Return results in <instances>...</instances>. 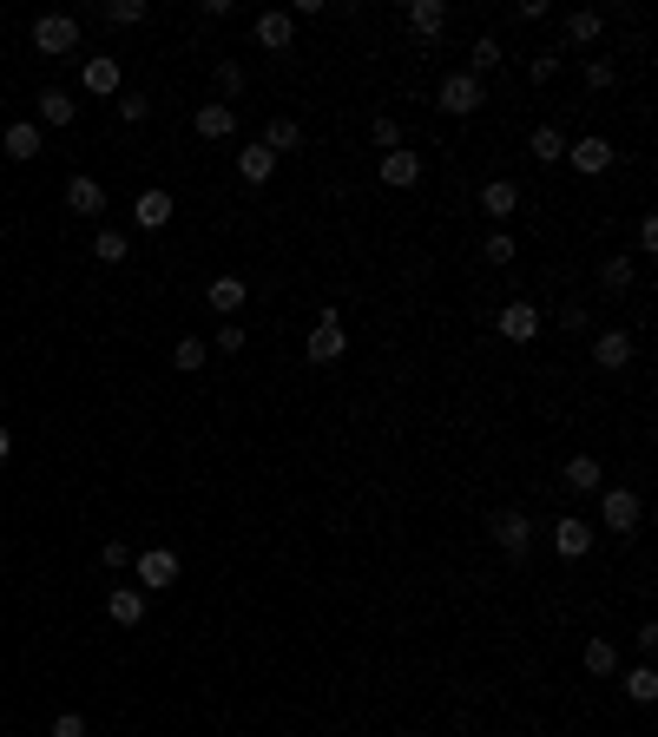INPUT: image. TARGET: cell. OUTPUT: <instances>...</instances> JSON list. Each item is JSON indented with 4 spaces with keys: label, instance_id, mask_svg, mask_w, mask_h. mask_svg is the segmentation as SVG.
Listing matches in <instances>:
<instances>
[{
    "label": "cell",
    "instance_id": "6da1fadb",
    "mask_svg": "<svg viewBox=\"0 0 658 737\" xmlns=\"http://www.w3.org/2000/svg\"><path fill=\"white\" fill-rule=\"evenodd\" d=\"M599 520H606V534L632 540V534H639V520H645V501L632 494V487H606V494H599Z\"/></svg>",
    "mask_w": 658,
    "mask_h": 737
},
{
    "label": "cell",
    "instance_id": "7a4b0ae2",
    "mask_svg": "<svg viewBox=\"0 0 658 737\" xmlns=\"http://www.w3.org/2000/svg\"><path fill=\"white\" fill-rule=\"evenodd\" d=\"M33 47L53 53V60H60V53H79V20L73 14H40L33 20Z\"/></svg>",
    "mask_w": 658,
    "mask_h": 737
},
{
    "label": "cell",
    "instance_id": "3957f363",
    "mask_svg": "<svg viewBox=\"0 0 658 737\" xmlns=\"http://www.w3.org/2000/svg\"><path fill=\"white\" fill-rule=\"evenodd\" d=\"M343 349H349L343 316H336V310H323V316H316V330H310V343H303V356H310V362H336Z\"/></svg>",
    "mask_w": 658,
    "mask_h": 737
},
{
    "label": "cell",
    "instance_id": "277c9868",
    "mask_svg": "<svg viewBox=\"0 0 658 737\" xmlns=\"http://www.w3.org/2000/svg\"><path fill=\"white\" fill-rule=\"evenodd\" d=\"M132 566H139V593H165V586H178V553L172 547H145Z\"/></svg>",
    "mask_w": 658,
    "mask_h": 737
},
{
    "label": "cell",
    "instance_id": "5b68a950",
    "mask_svg": "<svg viewBox=\"0 0 658 737\" xmlns=\"http://www.w3.org/2000/svg\"><path fill=\"white\" fill-rule=\"evenodd\" d=\"M487 106V86L474 73H448L441 79V112H461V119H468V112H481Z\"/></svg>",
    "mask_w": 658,
    "mask_h": 737
},
{
    "label": "cell",
    "instance_id": "8992f818",
    "mask_svg": "<svg viewBox=\"0 0 658 737\" xmlns=\"http://www.w3.org/2000/svg\"><path fill=\"white\" fill-rule=\"evenodd\" d=\"M487 527H494V547H501V553H514V560L533 547V520L520 514V507H501V514L487 520Z\"/></svg>",
    "mask_w": 658,
    "mask_h": 737
},
{
    "label": "cell",
    "instance_id": "52a82bcc",
    "mask_svg": "<svg viewBox=\"0 0 658 737\" xmlns=\"http://www.w3.org/2000/svg\"><path fill=\"white\" fill-rule=\"evenodd\" d=\"M553 553H560V560H586V553H593V520L560 514L553 520Z\"/></svg>",
    "mask_w": 658,
    "mask_h": 737
},
{
    "label": "cell",
    "instance_id": "ba28073f",
    "mask_svg": "<svg viewBox=\"0 0 658 737\" xmlns=\"http://www.w3.org/2000/svg\"><path fill=\"white\" fill-rule=\"evenodd\" d=\"M66 211L99 224V211H106V185H99V178H86V172H73V178H66Z\"/></svg>",
    "mask_w": 658,
    "mask_h": 737
},
{
    "label": "cell",
    "instance_id": "9c48e42d",
    "mask_svg": "<svg viewBox=\"0 0 658 737\" xmlns=\"http://www.w3.org/2000/svg\"><path fill=\"white\" fill-rule=\"evenodd\" d=\"M540 323H547V316H540V310H533V303H507V310L501 316H494V330H501L507 336V343H533V336H540Z\"/></svg>",
    "mask_w": 658,
    "mask_h": 737
},
{
    "label": "cell",
    "instance_id": "30bf717a",
    "mask_svg": "<svg viewBox=\"0 0 658 737\" xmlns=\"http://www.w3.org/2000/svg\"><path fill=\"white\" fill-rule=\"evenodd\" d=\"M560 165H573L580 178H599V172H612V145L606 139H573Z\"/></svg>",
    "mask_w": 658,
    "mask_h": 737
},
{
    "label": "cell",
    "instance_id": "8fae6325",
    "mask_svg": "<svg viewBox=\"0 0 658 737\" xmlns=\"http://www.w3.org/2000/svg\"><path fill=\"white\" fill-rule=\"evenodd\" d=\"M119 79H126V73H119V60H112V53H93V60L79 66V86H86L93 99H112V93H119Z\"/></svg>",
    "mask_w": 658,
    "mask_h": 737
},
{
    "label": "cell",
    "instance_id": "7c38bea8",
    "mask_svg": "<svg viewBox=\"0 0 658 737\" xmlns=\"http://www.w3.org/2000/svg\"><path fill=\"white\" fill-rule=\"evenodd\" d=\"M172 191H139V198H132V224H139V231H165V224H172Z\"/></svg>",
    "mask_w": 658,
    "mask_h": 737
},
{
    "label": "cell",
    "instance_id": "4fadbf2b",
    "mask_svg": "<svg viewBox=\"0 0 658 737\" xmlns=\"http://www.w3.org/2000/svg\"><path fill=\"white\" fill-rule=\"evenodd\" d=\"M481 211L494 224H507L520 211V185H514V178H487V185H481Z\"/></svg>",
    "mask_w": 658,
    "mask_h": 737
},
{
    "label": "cell",
    "instance_id": "5bb4252c",
    "mask_svg": "<svg viewBox=\"0 0 658 737\" xmlns=\"http://www.w3.org/2000/svg\"><path fill=\"white\" fill-rule=\"evenodd\" d=\"M251 40H257L264 53H283L290 40H297V20H290V14H257V20H251Z\"/></svg>",
    "mask_w": 658,
    "mask_h": 737
},
{
    "label": "cell",
    "instance_id": "9a60e30c",
    "mask_svg": "<svg viewBox=\"0 0 658 737\" xmlns=\"http://www.w3.org/2000/svg\"><path fill=\"white\" fill-rule=\"evenodd\" d=\"M382 185H395V191L422 185V158L408 152V145H395V152H382Z\"/></svg>",
    "mask_w": 658,
    "mask_h": 737
},
{
    "label": "cell",
    "instance_id": "2e32d148",
    "mask_svg": "<svg viewBox=\"0 0 658 737\" xmlns=\"http://www.w3.org/2000/svg\"><path fill=\"white\" fill-rule=\"evenodd\" d=\"M593 362H599V369H626V362H632V336L626 330H599L593 336Z\"/></svg>",
    "mask_w": 658,
    "mask_h": 737
},
{
    "label": "cell",
    "instance_id": "e0dca14e",
    "mask_svg": "<svg viewBox=\"0 0 658 737\" xmlns=\"http://www.w3.org/2000/svg\"><path fill=\"white\" fill-rule=\"evenodd\" d=\"M270 172H277V152H270V145H244V152H237V178H244V185H264Z\"/></svg>",
    "mask_w": 658,
    "mask_h": 737
},
{
    "label": "cell",
    "instance_id": "ac0fdd59",
    "mask_svg": "<svg viewBox=\"0 0 658 737\" xmlns=\"http://www.w3.org/2000/svg\"><path fill=\"white\" fill-rule=\"evenodd\" d=\"M599 33H606V14H599V7H580V14H566V47H593Z\"/></svg>",
    "mask_w": 658,
    "mask_h": 737
},
{
    "label": "cell",
    "instance_id": "d6986e66",
    "mask_svg": "<svg viewBox=\"0 0 658 737\" xmlns=\"http://www.w3.org/2000/svg\"><path fill=\"white\" fill-rule=\"evenodd\" d=\"M73 119H79L73 93H60V86H47V93H40V119H33V126H73Z\"/></svg>",
    "mask_w": 658,
    "mask_h": 737
},
{
    "label": "cell",
    "instance_id": "ffe728a7",
    "mask_svg": "<svg viewBox=\"0 0 658 737\" xmlns=\"http://www.w3.org/2000/svg\"><path fill=\"white\" fill-rule=\"evenodd\" d=\"M244 297H251V290H244V277H218L211 290H204V303H211L218 316H237V310H244Z\"/></svg>",
    "mask_w": 658,
    "mask_h": 737
},
{
    "label": "cell",
    "instance_id": "44dd1931",
    "mask_svg": "<svg viewBox=\"0 0 658 737\" xmlns=\"http://www.w3.org/2000/svg\"><path fill=\"white\" fill-rule=\"evenodd\" d=\"M408 27L422 33V40H435V33L448 27V7H441V0H408Z\"/></svg>",
    "mask_w": 658,
    "mask_h": 737
},
{
    "label": "cell",
    "instance_id": "7402d4cb",
    "mask_svg": "<svg viewBox=\"0 0 658 737\" xmlns=\"http://www.w3.org/2000/svg\"><path fill=\"white\" fill-rule=\"evenodd\" d=\"M106 612H112V626H139V619H145V593H139V586H119V593L106 599Z\"/></svg>",
    "mask_w": 658,
    "mask_h": 737
},
{
    "label": "cell",
    "instance_id": "603a6c76",
    "mask_svg": "<svg viewBox=\"0 0 658 737\" xmlns=\"http://www.w3.org/2000/svg\"><path fill=\"white\" fill-rule=\"evenodd\" d=\"M599 481H606V468H599L593 455H573V461H566V487H573V494H599Z\"/></svg>",
    "mask_w": 658,
    "mask_h": 737
},
{
    "label": "cell",
    "instance_id": "cb8c5ba5",
    "mask_svg": "<svg viewBox=\"0 0 658 737\" xmlns=\"http://www.w3.org/2000/svg\"><path fill=\"white\" fill-rule=\"evenodd\" d=\"M0 152H7V158H40V126H33V119H20V126H7V139H0Z\"/></svg>",
    "mask_w": 658,
    "mask_h": 737
},
{
    "label": "cell",
    "instance_id": "d4e9b609",
    "mask_svg": "<svg viewBox=\"0 0 658 737\" xmlns=\"http://www.w3.org/2000/svg\"><path fill=\"white\" fill-rule=\"evenodd\" d=\"M527 152L540 158V165H560V158H566V132H560V126H533Z\"/></svg>",
    "mask_w": 658,
    "mask_h": 737
},
{
    "label": "cell",
    "instance_id": "484cf974",
    "mask_svg": "<svg viewBox=\"0 0 658 737\" xmlns=\"http://www.w3.org/2000/svg\"><path fill=\"white\" fill-rule=\"evenodd\" d=\"M231 132H237L231 106H198V139H231Z\"/></svg>",
    "mask_w": 658,
    "mask_h": 737
},
{
    "label": "cell",
    "instance_id": "4316f807",
    "mask_svg": "<svg viewBox=\"0 0 658 737\" xmlns=\"http://www.w3.org/2000/svg\"><path fill=\"white\" fill-rule=\"evenodd\" d=\"M626 698H632V705H652V698H658V672H652V659L626 672Z\"/></svg>",
    "mask_w": 658,
    "mask_h": 737
},
{
    "label": "cell",
    "instance_id": "83f0119b",
    "mask_svg": "<svg viewBox=\"0 0 658 737\" xmlns=\"http://www.w3.org/2000/svg\"><path fill=\"white\" fill-rule=\"evenodd\" d=\"M264 145H270V152H297V145H303V126H297V119H270V132H264Z\"/></svg>",
    "mask_w": 658,
    "mask_h": 737
},
{
    "label": "cell",
    "instance_id": "f1b7e54d",
    "mask_svg": "<svg viewBox=\"0 0 658 737\" xmlns=\"http://www.w3.org/2000/svg\"><path fill=\"white\" fill-rule=\"evenodd\" d=\"M586 672H593V678H612V672H619V645H612V639H593V645H586Z\"/></svg>",
    "mask_w": 658,
    "mask_h": 737
},
{
    "label": "cell",
    "instance_id": "f546056e",
    "mask_svg": "<svg viewBox=\"0 0 658 737\" xmlns=\"http://www.w3.org/2000/svg\"><path fill=\"white\" fill-rule=\"evenodd\" d=\"M126 251H132L126 231H93V257H99V264H126Z\"/></svg>",
    "mask_w": 658,
    "mask_h": 737
},
{
    "label": "cell",
    "instance_id": "4dcf8cb0",
    "mask_svg": "<svg viewBox=\"0 0 658 737\" xmlns=\"http://www.w3.org/2000/svg\"><path fill=\"white\" fill-rule=\"evenodd\" d=\"M501 60H507V53H501V40H494V33H481V40H474V66H468V73L481 79V73H494Z\"/></svg>",
    "mask_w": 658,
    "mask_h": 737
},
{
    "label": "cell",
    "instance_id": "1f68e13d",
    "mask_svg": "<svg viewBox=\"0 0 658 737\" xmlns=\"http://www.w3.org/2000/svg\"><path fill=\"white\" fill-rule=\"evenodd\" d=\"M204 356H211V349H204L198 336H185V343L172 349V362H178V369H191V376H198V369H204Z\"/></svg>",
    "mask_w": 658,
    "mask_h": 737
},
{
    "label": "cell",
    "instance_id": "d6a6232c",
    "mask_svg": "<svg viewBox=\"0 0 658 737\" xmlns=\"http://www.w3.org/2000/svg\"><path fill=\"white\" fill-rule=\"evenodd\" d=\"M106 20H112V27H139V20H145V0H112Z\"/></svg>",
    "mask_w": 658,
    "mask_h": 737
},
{
    "label": "cell",
    "instance_id": "836d02e7",
    "mask_svg": "<svg viewBox=\"0 0 658 737\" xmlns=\"http://www.w3.org/2000/svg\"><path fill=\"white\" fill-rule=\"evenodd\" d=\"M218 93H224V99L244 93V66H237V60H218Z\"/></svg>",
    "mask_w": 658,
    "mask_h": 737
},
{
    "label": "cell",
    "instance_id": "e575fe53",
    "mask_svg": "<svg viewBox=\"0 0 658 737\" xmlns=\"http://www.w3.org/2000/svg\"><path fill=\"white\" fill-rule=\"evenodd\" d=\"M481 257H487V264H514V237H507V231H494V237L481 244Z\"/></svg>",
    "mask_w": 658,
    "mask_h": 737
},
{
    "label": "cell",
    "instance_id": "d590c367",
    "mask_svg": "<svg viewBox=\"0 0 658 737\" xmlns=\"http://www.w3.org/2000/svg\"><path fill=\"white\" fill-rule=\"evenodd\" d=\"M599 283H606V290H632V264H626V257H612V264L599 270Z\"/></svg>",
    "mask_w": 658,
    "mask_h": 737
},
{
    "label": "cell",
    "instance_id": "8d00e7d4",
    "mask_svg": "<svg viewBox=\"0 0 658 737\" xmlns=\"http://www.w3.org/2000/svg\"><path fill=\"white\" fill-rule=\"evenodd\" d=\"M612 79H619V66H612V60H586V86H593V93H606Z\"/></svg>",
    "mask_w": 658,
    "mask_h": 737
},
{
    "label": "cell",
    "instance_id": "74e56055",
    "mask_svg": "<svg viewBox=\"0 0 658 737\" xmlns=\"http://www.w3.org/2000/svg\"><path fill=\"white\" fill-rule=\"evenodd\" d=\"M369 139H376V145H382V152H395V145H402V126H395L389 112H382L376 126H369Z\"/></svg>",
    "mask_w": 658,
    "mask_h": 737
},
{
    "label": "cell",
    "instance_id": "f35d334b",
    "mask_svg": "<svg viewBox=\"0 0 658 737\" xmlns=\"http://www.w3.org/2000/svg\"><path fill=\"white\" fill-rule=\"evenodd\" d=\"M533 86H547V79H560V53H533Z\"/></svg>",
    "mask_w": 658,
    "mask_h": 737
},
{
    "label": "cell",
    "instance_id": "ab89813d",
    "mask_svg": "<svg viewBox=\"0 0 658 737\" xmlns=\"http://www.w3.org/2000/svg\"><path fill=\"white\" fill-rule=\"evenodd\" d=\"M145 112H152V106H145V93H119V119H126V126H139Z\"/></svg>",
    "mask_w": 658,
    "mask_h": 737
},
{
    "label": "cell",
    "instance_id": "60d3db41",
    "mask_svg": "<svg viewBox=\"0 0 658 737\" xmlns=\"http://www.w3.org/2000/svg\"><path fill=\"white\" fill-rule=\"evenodd\" d=\"M47 737H86V718H79V711H60V718H53V731Z\"/></svg>",
    "mask_w": 658,
    "mask_h": 737
},
{
    "label": "cell",
    "instance_id": "b9f144b4",
    "mask_svg": "<svg viewBox=\"0 0 658 737\" xmlns=\"http://www.w3.org/2000/svg\"><path fill=\"white\" fill-rule=\"evenodd\" d=\"M218 349H224V356H237V349H244V323H224V330H218Z\"/></svg>",
    "mask_w": 658,
    "mask_h": 737
},
{
    "label": "cell",
    "instance_id": "7bdbcfd3",
    "mask_svg": "<svg viewBox=\"0 0 658 737\" xmlns=\"http://www.w3.org/2000/svg\"><path fill=\"white\" fill-rule=\"evenodd\" d=\"M99 560H106V566H132V547H126V540H106V547H99Z\"/></svg>",
    "mask_w": 658,
    "mask_h": 737
},
{
    "label": "cell",
    "instance_id": "ee69618b",
    "mask_svg": "<svg viewBox=\"0 0 658 737\" xmlns=\"http://www.w3.org/2000/svg\"><path fill=\"white\" fill-rule=\"evenodd\" d=\"M553 323H560V330H586V323H593V316H586V310H580V303H566V310H560V316H553Z\"/></svg>",
    "mask_w": 658,
    "mask_h": 737
},
{
    "label": "cell",
    "instance_id": "f6af8a7d",
    "mask_svg": "<svg viewBox=\"0 0 658 737\" xmlns=\"http://www.w3.org/2000/svg\"><path fill=\"white\" fill-rule=\"evenodd\" d=\"M632 639H639V652H645V659H652V652H658V626H652V619H645V626L632 632Z\"/></svg>",
    "mask_w": 658,
    "mask_h": 737
},
{
    "label": "cell",
    "instance_id": "bcb514c9",
    "mask_svg": "<svg viewBox=\"0 0 658 737\" xmlns=\"http://www.w3.org/2000/svg\"><path fill=\"white\" fill-rule=\"evenodd\" d=\"M7 455H14V428L0 422V461H7Z\"/></svg>",
    "mask_w": 658,
    "mask_h": 737
}]
</instances>
